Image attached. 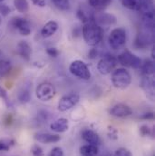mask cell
<instances>
[{"instance_id":"1","label":"cell","mask_w":155,"mask_h":156,"mask_svg":"<svg viewBox=\"0 0 155 156\" xmlns=\"http://www.w3.org/2000/svg\"><path fill=\"white\" fill-rule=\"evenodd\" d=\"M82 35L88 45L95 46L103 39V29L96 24L95 20H90L83 23L82 27Z\"/></svg>"},{"instance_id":"2","label":"cell","mask_w":155,"mask_h":156,"mask_svg":"<svg viewBox=\"0 0 155 156\" xmlns=\"http://www.w3.org/2000/svg\"><path fill=\"white\" fill-rule=\"evenodd\" d=\"M112 83L117 89L124 90L132 83V76L125 68H117L112 72Z\"/></svg>"},{"instance_id":"3","label":"cell","mask_w":155,"mask_h":156,"mask_svg":"<svg viewBox=\"0 0 155 156\" xmlns=\"http://www.w3.org/2000/svg\"><path fill=\"white\" fill-rule=\"evenodd\" d=\"M126 41H127L126 31L122 27H118L112 30L108 37L109 45L113 50H120L122 47H123Z\"/></svg>"},{"instance_id":"4","label":"cell","mask_w":155,"mask_h":156,"mask_svg":"<svg viewBox=\"0 0 155 156\" xmlns=\"http://www.w3.org/2000/svg\"><path fill=\"white\" fill-rule=\"evenodd\" d=\"M118 64L122 65L124 67H132L134 69H140L142 65V60L134 54L129 50L123 51L117 56Z\"/></svg>"},{"instance_id":"5","label":"cell","mask_w":155,"mask_h":156,"mask_svg":"<svg viewBox=\"0 0 155 156\" xmlns=\"http://www.w3.org/2000/svg\"><path fill=\"white\" fill-rule=\"evenodd\" d=\"M117 64L118 60L116 56L113 55H105L99 60L97 64V70L101 75L107 76L115 69Z\"/></svg>"},{"instance_id":"6","label":"cell","mask_w":155,"mask_h":156,"mask_svg":"<svg viewBox=\"0 0 155 156\" xmlns=\"http://www.w3.org/2000/svg\"><path fill=\"white\" fill-rule=\"evenodd\" d=\"M69 71L73 76L83 80H89L92 76L87 65L81 60L73 61L69 66Z\"/></svg>"},{"instance_id":"7","label":"cell","mask_w":155,"mask_h":156,"mask_svg":"<svg viewBox=\"0 0 155 156\" xmlns=\"http://www.w3.org/2000/svg\"><path fill=\"white\" fill-rule=\"evenodd\" d=\"M153 42H154V31L143 28L137 35L134 41V46L139 49H145L150 45H152Z\"/></svg>"},{"instance_id":"8","label":"cell","mask_w":155,"mask_h":156,"mask_svg":"<svg viewBox=\"0 0 155 156\" xmlns=\"http://www.w3.org/2000/svg\"><path fill=\"white\" fill-rule=\"evenodd\" d=\"M55 86L50 83H42L36 89V95L42 102H48L55 96Z\"/></svg>"},{"instance_id":"9","label":"cell","mask_w":155,"mask_h":156,"mask_svg":"<svg viewBox=\"0 0 155 156\" xmlns=\"http://www.w3.org/2000/svg\"><path fill=\"white\" fill-rule=\"evenodd\" d=\"M10 26L14 29L17 30L21 36H24V37L29 36L32 31L29 21L24 17H20V16L13 17L10 21Z\"/></svg>"},{"instance_id":"10","label":"cell","mask_w":155,"mask_h":156,"mask_svg":"<svg viewBox=\"0 0 155 156\" xmlns=\"http://www.w3.org/2000/svg\"><path fill=\"white\" fill-rule=\"evenodd\" d=\"M79 100L80 96L76 93H71L66 95H64L58 103V110L60 112L68 111L77 105Z\"/></svg>"},{"instance_id":"11","label":"cell","mask_w":155,"mask_h":156,"mask_svg":"<svg viewBox=\"0 0 155 156\" xmlns=\"http://www.w3.org/2000/svg\"><path fill=\"white\" fill-rule=\"evenodd\" d=\"M110 115L117 118H125L132 114V110L130 106L124 104H118L110 109Z\"/></svg>"},{"instance_id":"12","label":"cell","mask_w":155,"mask_h":156,"mask_svg":"<svg viewBox=\"0 0 155 156\" xmlns=\"http://www.w3.org/2000/svg\"><path fill=\"white\" fill-rule=\"evenodd\" d=\"M16 53L23 59L28 61L30 59V56L32 54V47L27 43V41L22 40V41L18 42V44H16Z\"/></svg>"},{"instance_id":"13","label":"cell","mask_w":155,"mask_h":156,"mask_svg":"<svg viewBox=\"0 0 155 156\" xmlns=\"http://www.w3.org/2000/svg\"><path fill=\"white\" fill-rule=\"evenodd\" d=\"M82 138L83 141H85L88 144H93L98 146L101 144V139L98 133H96L94 131L90 130V129H85L81 133Z\"/></svg>"},{"instance_id":"14","label":"cell","mask_w":155,"mask_h":156,"mask_svg":"<svg viewBox=\"0 0 155 156\" xmlns=\"http://www.w3.org/2000/svg\"><path fill=\"white\" fill-rule=\"evenodd\" d=\"M94 20L96 22L97 25L101 26H112L116 24L117 19L116 17L112 15V14H108V13H101L99 15H97L96 16H94Z\"/></svg>"},{"instance_id":"15","label":"cell","mask_w":155,"mask_h":156,"mask_svg":"<svg viewBox=\"0 0 155 156\" xmlns=\"http://www.w3.org/2000/svg\"><path fill=\"white\" fill-rule=\"evenodd\" d=\"M141 86L146 93L148 97L153 101L154 96V80L152 76H143L141 82Z\"/></svg>"},{"instance_id":"16","label":"cell","mask_w":155,"mask_h":156,"mask_svg":"<svg viewBox=\"0 0 155 156\" xmlns=\"http://www.w3.org/2000/svg\"><path fill=\"white\" fill-rule=\"evenodd\" d=\"M35 139L42 144H53L60 141L61 137L58 134H51L47 133H37L35 134Z\"/></svg>"},{"instance_id":"17","label":"cell","mask_w":155,"mask_h":156,"mask_svg":"<svg viewBox=\"0 0 155 156\" xmlns=\"http://www.w3.org/2000/svg\"><path fill=\"white\" fill-rule=\"evenodd\" d=\"M50 129L55 133H65L69 129L68 120L66 118H59L50 124Z\"/></svg>"},{"instance_id":"18","label":"cell","mask_w":155,"mask_h":156,"mask_svg":"<svg viewBox=\"0 0 155 156\" xmlns=\"http://www.w3.org/2000/svg\"><path fill=\"white\" fill-rule=\"evenodd\" d=\"M58 29V24L55 21H49L47 22L41 30V35L44 38H48L55 34Z\"/></svg>"},{"instance_id":"19","label":"cell","mask_w":155,"mask_h":156,"mask_svg":"<svg viewBox=\"0 0 155 156\" xmlns=\"http://www.w3.org/2000/svg\"><path fill=\"white\" fill-rule=\"evenodd\" d=\"M140 69L143 76H153L155 71L154 62L151 59H146L142 62Z\"/></svg>"},{"instance_id":"20","label":"cell","mask_w":155,"mask_h":156,"mask_svg":"<svg viewBox=\"0 0 155 156\" xmlns=\"http://www.w3.org/2000/svg\"><path fill=\"white\" fill-rule=\"evenodd\" d=\"M142 22L143 27L154 31V12L144 13L142 15Z\"/></svg>"},{"instance_id":"21","label":"cell","mask_w":155,"mask_h":156,"mask_svg":"<svg viewBox=\"0 0 155 156\" xmlns=\"http://www.w3.org/2000/svg\"><path fill=\"white\" fill-rule=\"evenodd\" d=\"M139 10L142 14L154 12V0H137Z\"/></svg>"},{"instance_id":"22","label":"cell","mask_w":155,"mask_h":156,"mask_svg":"<svg viewBox=\"0 0 155 156\" xmlns=\"http://www.w3.org/2000/svg\"><path fill=\"white\" fill-rule=\"evenodd\" d=\"M99 153L98 146L93 144H85L81 146L80 154L83 156H96Z\"/></svg>"},{"instance_id":"23","label":"cell","mask_w":155,"mask_h":156,"mask_svg":"<svg viewBox=\"0 0 155 156\" xmlns=\"http://www.w3.org/2000/svg\"><path fill=\"white\" fill-rule=\"evenodd\" d=\"M112 0H88L89 5L96 11H103L105 9Z\"/></svg>"},{"instance_id":"24","label":"cell","mask_w":155,"mask_h":156,"mask_svg":"<svg viewBox=\"0 0 155 156\" xmlns=\"http://www.w3.org/2000/svg\"><path fill=\"white\" fill-rule=\"evenodd\" d=\"M12 70V65L9 61L5 59H0V76H6Z\"/></svg>"},{"instance_id":"25","label":"cell","mask_w":155,"mask_h":156,"mask_svg":"<svg viewBox=\"0 0 155 156\" xmlns=\"http://www.w3.org/2000/svg\"><path fill=\"white\" fill-rule=\"evenodd\" d=\"M77 17L83 22V23H85V22H88L90 20H94V15L91 12H88L84 9H82V8H79L77 10Z\"/></svg>"},{"instance_id":"26","label":"cell","mask_w":155,"mask_h":156,"mask_svg":"<svg viewBox=\"0 0 155 156\" xmlns=\"http://www.w3.org/2000/svg\"><path fill=\"white\" fill-rule=\"evenodd\" d=\"M14 5L19 13H26L29 9L27 0H14Z\"/></svg>"},{"instance_id":"27","label":"cell","mask_w":155,"mask_h":156,"mask_svg":"<svg viewBox=\"0 0 155 156\" xmlns=\"http://www.w3.org/2000/svg\"><path fill=\"white\" fill-rule=\"evenodd\" d=\"M30 99H31V94H30V92H29L28 89L24 88V89H22L19 92V94H18V100H19L20 103L26 104V103H28L30 101Z\"/></svg>"},{"instance_id":"28","label":"cell","mask_w":155,"mask_h":156,"mask_svg":"<svg viewBox=\"0 0 155 156\" xmlns=\"http://www.w3.org/2000/svg\"><path fill=\"white\" fill-rule=\"evenodd\" d=\"M15 141L13 139H4L0 141V152H7L12 146L15 145Z\"/></svg>"},{"instance_id":"29","label":"cell","mask_w":155,"mask_h":156,"mask_svg":"<svg viewBox=\"0 0 155 156\" xmlns=\"http://www.w3.org/2000/svg\"><path fill=\"white\" fill-rule=\"evenodd\" d=\"M120 2L124 7H126L130 10H135V11L139 10L137 0H120Z\"/></svg>"},{"instance_id":"30","label":"cell","mask_w":155,"mask_h":156,"mask_svg":"<svg viewBox=\"0 0 155 156\" xmlns=\"http://www.w3.org/2000/svg\"><path fill=\"white\" fill-rule=\"evenodd\" d=\"M55 6L62 10V11H67L70 9V2L69 0H58L56 2H54Z\"/></svg>"},{"instance_id":"31","label":"cell","mask_w":155,"mask_h":156,"mask_svg":"<svg viewBox=\"0 0 155 156\" xmlns=\"http://www.w3.org/2000/svg\"><path fill=\"white\" fill-rule=\"evenodd\" d=\"M140 133L143 136H150L153 134V132L147 124H143L140 127Z\"/></svg>"},{"instance_id":"32","label":"cell","mask_w":155,"mask_h":156,"mask_svg":"<svg viewBox=\"0 0 155 156\" xmlns=\"http://www.w3.org/2000/svg\"><path fill=\"white\" fill-rule=\"evenodd\" d=\"M114 156H132V154L131 153V151L127 148H119L115 151Z\"/></svg>"},{"instance_id":"33","label":"cell","mask_w":155,"mask_h":156,"mask_svg":"<svg viewBox=\"0 0 155 156\" xmlns=\"http://www.w3.org/2000/svg\"><path fill=\"white\" fill-rule=\"evenodd\" d=\"M10 13H11L10 7L6 4L0 3V15H2L3 16H7Z\"/></svg>"},{"instance_id":"34","label":"cell","mask_w":155,"mask_h":156,"mask_svg":"<svg viewBox=\"0 0 155 156\" xmlns=\"http://www.w3.org/2000/svg\"><path fill=\"white\" fill-rule=\"evenodd\" d=\"M31 153H32L33 156H44L43 149L39 146L38 144L33 145V147L31 148Z\"/></svg>"},{"instance_id":"35","label":"cell","mask_w":155,"mask_h":156,"mask_svg":"<svg viewBox=\"0 0 155 156\" xmlns=\"http://www.w3.org/2000/svg\"><path fill=\"white\" fill-rule=\"evenodd\" d=\"M47 156H65V154H64V151L62 148L55 147L50 151V153L47 154Z\"/></svg>"},{"instance_id":"36","label":"cell","mask_w":155,"mask_h":156,"mask_svg":"<svg viewBox=\"0 0 155 156\" xmlns=\"http://www.w3.org/2000/svg\"><path fill=\"white\" fill-rule=\"evenodd\" d=\"M46 53L51 57H57L59 55V51L55 47H49L46 49Z\"/></svg>"},{"instance_id":"37","label":"cell","mask_w":155,"mask_h":156,"mask_svg":"<svg viewBox=\"0 0 155 156\" xmlns=\"http://www.w3.org/2000/svg\"><path fill=\"white\" fill-rule=\"evenodd\" d=\"M0 97H1V98L5 102V104L9 106L10 103H9V98H8L7 93H6V91H5L4 88H2V87H0Z\"/></svg>"},{"instance_id":"38","label":"cell","mask_w":155,"mask_h":156,"mask_svg":"<svg viewBox=\"0 0 155 156\" xmlns=\"http://www.w3.org/2000/svg\"><path fill=\"white\" fill-rule=\"evenodd\" d=\"M153 118H154V114L152 112L145 113L141 116V119H143V120H153Z\"/></svg>"},{"instance_id":"39","label":"cell","mask_w":155,"mask_h":156,"mask_svg":"<svg viewBox=\"0 0 155 156\" xmlns=\"http://www.w3.org/2000/svg\"><path fill=\"white\" fill-rule=\"evenodd\" d=\"M32 2H33L34 5H37L39 7H44L45 5H46L44 0H32Z\"/></svg>"},{"instance_id":"40","label":"cell","mask_w":155,"mask_h":156,"mask_svg":"<svg viewBox=\"0 0 155 156\" xmlns=\"http://www.w3.org/2000/svg\"><path fill=\"white\" fill-rule=\"evenodd\" d=\"M88 55H89V57H90L91 59H94V58H96V57H97V55H98L97 50H96V49H92V50L89 52Z\"/></svg>"},{"instance_id":"41","label":"cell","mask_w":155,"mask_h":156,"mask_svg":"<svg viewBox=\"0 0 155 156\" xmlns=\"http://www.w3.org/2000/svg\"><path fill=\"white\" fill-rule=\"evenodd\" d=\"M1 55H2V52L0 51V57H1Z\"/></svg>"},{"instance_id":"42","label":"cell","mask_w":155,"mask_h":156,"mask_svg":"<svg viewBox=\"0 0 155 156\" xmlns=\"http://www.w3.org/2000/svg\"><path fill=\"white\" fill-rule=\"evenodd\" d=\"M3 1H4V0H0V3H2Z\"/></svg>"},{"instance_id":"43","label":"cell","mask_w":155,"mask_h":156,"mask_svg":"<svg viewBox=\"0 0 155 156\" xmlns=\"http://www.w3.org/2000/svg\"><path fill=\"white\" fill-rule=\"evenodd\" d=\"M54 2H56V1H58V0H53Z\"/></svg>"},{"instance_id":"44","label":"cell","mask_w":155,"mask_h":156,"mask_svg":"<svg viewBox=\"0 0 155 156\" xmlns=\"http://www.w3.org/2000/svg\"><path fill=\"white\" fill-rule=\"evenodd\" d=\"M0 24H1V17H0Z\"/></svg>"},{"instance_id":"45","label":"cell","mask_w":155,"mask_h":156,"mask_svg":"<svg viewBox=\"0 0 155 156\" xmlns=\"http://www.w3.org/2000/svg\"><path fill=\"white\" fill-rule=\"evenodd\" d=\"M0 35H1V31H0Z\"/></svg>"}]
</instances>
